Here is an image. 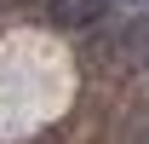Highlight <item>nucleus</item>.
I'll list each match as a JSON object with an SVG mask.
<instances>
[{
  "label": "nucleus",
  "instance_id": "f257e3e1",
  "mask_svg": "<svg viewBox=\"0 0 149 144\" xmlns=\"http://www.w3.org/2000/svg\"><path fill=\"white\" fill-rule=\"evenodd\" d=\"M40 12H46V23H52V29L80 35V29H97V23L109 18V0H46Z\"/></svg>",
  "mask_w": 149,
  "mask_h": 144
},
{
  "label": "nucleus",
  "instance_id": "f03ea898",
  "mask_svg": "<svg viewBox=\"0 0 149 144\" xmlns=\"http://www.w3.org/2000/svg\"><path fill=\"white\" fill-rule=\"evenodd\" d=\"M29 6H46V0H29Z\"/></svg>",
  "mask_w": 149,
  "mask_h": 144
}]
</instances>
